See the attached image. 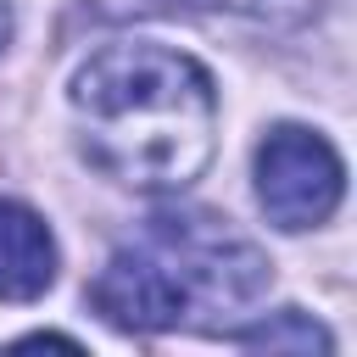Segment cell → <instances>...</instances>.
Returning a JSON list of instances; mask_svg holds the SVG:
<instances>
[{"label":"cell","mask_w":357,"mask_h":357,"mask_svg":"<svg viewBox=\"0 0 357 357\" xmlns=\"http://www.w3.org/2000/svg\"><path fill=\"white\" fill-rule=\"evenodd\" d=\"M89 162L128 190H184L218 145V89L184 50L128 39L95 50L73 78Z\"/></svg>","instance_id":"obj_1"},{"label":"cell","mask_w":357,"mask_h":357,"mask_svg":"<svg viewBox=\"0 0 357 357\" xmlns=\"http://www.w3.org/2000/svg\"><path fill=\"white\" fill-rule=\"evenodd\" d=\"M268 290V257L206 212H156L134 245H123L89 301L117 329H173L190 312H245Z\"/></svg>","instance_id":"obj_2"},{"label":"cell","mask_w":357,"mask_h":357,"mask_svg":"<svg viewBox=\"0 0 357 357\" xmlns=\"http://www.w3.org/2000/svg\"><path fill=\"white\" fill-rule=\"evenodd\" d=\"M346 173L340 156L324 134L301 128V123H279L262 151H257V201L268 212V223L279 229H318L335 206H340Z\"/></svg>","instance_id":"obj_3"},{"label":"cell","mask_w":357,"mask_h":357,"mask_svg":"<svg viewBox=\"0 0 357 357\" xmlns=\"http://www.w3.org/2000/svg\"><path fill=\"white\" fill-rule=\"evenodd\" d=\"M56 279V240L39 212L0 201V301H33Z\"/></svg>","instance_id":"obj_4"},{"label":"cell","mask_w":357,"mask_h":357,"mask_svg":"<svg viewBox=\"0 0 357 357\" xmlns=\"http://www.w3.org/2000/svg\"><path fill=\"white\" fill-rule=\"evenodd\" d=\"M234 340L240 346H268V351H329L335 340L307 318V312H279V318H268V324H257V329H234Z\"/></svg>","instance_id":"obj_5"},{"label":"cell","mask_w":357,"mask_h":357,"mask_svg":"<svg viewBox=\"0 0 357 357\" xmlns=\"http://www.w3.org/2000/svg\"><path fill=\"white\" fill-rule=\"evenodd\" d=\"M218 6L245 11V17H257V22H301V17H312L324 0H218Z\"/></svg>","instance_id":"obj_6"},{"label":"cell","mask_w":357,"mask_h":357,"mask_svg":"<svg viewBox=\"0 0 357 357\" xmlns=\"http://www.w3.org/2000/svg\"><path fill=\"white\" fill-rule=\"evenodd\" d=\"M6 39H11V6L0 0V50H6Z\"/></svg>","instance_id":"obj_7"}]
</instances>
